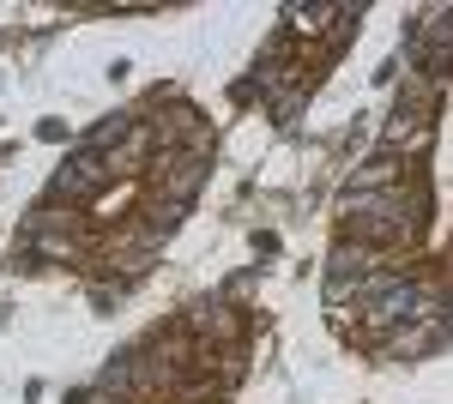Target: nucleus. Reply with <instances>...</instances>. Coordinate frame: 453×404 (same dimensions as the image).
<instances>
[{
  "instance_id": "f03ea898",
  "label": "nucleus",
  "mask_w": 453,
  "mask_h": 404,
  "mask_svg": "<svg viewBox=\"0 0 453 404\" xmlns=\"http://www.w3.org/2000/svg\"><path fill=\"white\" fill-rule=\"evenodd\" d=\"M109 181H115V175H109V164L97 157V151H85V145H79V151L67 157V169H55L49 200H42V205H67V211H79V205H97V200L109 194Z\"/></svg>"
},
{
  "instance_id": "423d86ee",
  "label": "nucleus",
  "mask_w": 453,
  "mask_h": 404,
  "mask_svg": "<svg viewBox=\"0 0 453 404\" xmlns=\"http://www.w3.org/2000/svg\"><path fill=\"white\" fill-rule=\"evenodd\" d=\"M448 338H453V320H411V326H399L393 338H381V356L418 362V356H429V350H441Z\"/></svg>"
},
{
  "instance_id": "7ed1b4c3",
  "label": "nucleus",
  "mask_w": 453,
  "mask_h": 404,
  "mask_svg": "<svg viewBox=\"0 0 453 404\" xmlns=\"http://www.w3.org/2000/svg\"><path fill=\"white\" fill-rule=\"evenodd\" d=\"M211 175V151H164L157 164H151V194L157 200H175V205H194V194L206 187Z\"/></svg>"
},
{
  "instance_id": "39448f33",
  "label": "nucleus",
  "mask_w": 453,
  "mask_h": 404,
  "mask_svg": "<svg viewBox=\"0 0 453 404\" xmlns=\"http://www.w3.org/2000/svg\"><path fill=\"white\" fill-rule=\"evenodd\" d=\"M181 326H188V332L200 338V344H211V350H218V344H224V350H230V344H242V308H230V302H200V308H188V320H181Z\"/></svg>"
},
{
  "instance_id": "6e6552de",
  "label": "nucleus",
  "mask_w": 453,
  "mask_h": 404,
  "mask_svg": "<svg viewBox=\"0 0 453 404\" xmlns=\"http://www.w3.org/2000/svg\"><path fill=\"white\" fill-rule=\"evenodd\" d=\"M284 19H290V31H296V36H326V31H333V19H339V6H309V0H290V6H284Z\"/></svg>"
},
{
  "instance_id": "0eeeda50",
  "label": "nucleus",
  "mask_w": 453,
  "mask_h": 404,
  "mask_svg": "<svg viewBox=\"0 0 453 404\" xmlns=\"http://www.w3.org/2000/svg\"><path fill=\"white\" fill-rule=\"evenodd\" d=\"M405 175H411V157H399V151H369L363 164H357V181H350V194H375V187H405Z\"/></svg>"
},
{
  "instance_id": "f257e3e1",
  "label": "nucleus",
  "mask_w": 453,
  "mask_h": 404,
  "mask_svg": "<svg viewBox=\"0 0 453 404\" xmlns=\"http://www.w3.org/2000/svg\"><path fill=\"white\" fill-rule=\"evenodd\" d=\"M435 103H441V91H429L423 79H405V91H399V103H393V115L381 127V151L423 157L435 145Z\"/></svg>"
},
{
  "instance_id": "20e7f679",
  "label": "nucleus",
  "mask_w": 453,
  "mask_h": 404,
  "mask_svg": "<svg viewBox=\"0 0 453 404\" xmlns=\"http://www.w3.org/2000/svg\"><path fill=\"white\" fill-rule=\"evenodd\" d=\"M157 103H164V115H157L151 127H157V145H164V151H211V127H206V115H200L194 103L170 97V91H157Z\"/></svg>"
}]
</instances>
